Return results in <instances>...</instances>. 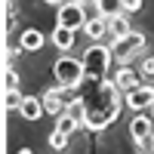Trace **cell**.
Here are the masks:
<instances>
[{
    "label": "cell",
    "mask_w": 154,
    "mask_h": 154,
    "mask_svg": "<svg viewBox=\"0 0 154 154\" xmlns=\"http://www.w3.org/2000/svg\"><path fill=\"white\" fill-rule=\"evenodd\" d=\"M77 126H80V123H77L71 114H62V117H56V130H59V133H65V136H71Z\"/></svg>",
    "instance_id": "2e32d148"
},
{
    "label": "cell",
    "mask_w": 154,
    "mask_h": 154,
    "mask_svg": "<svg viewBox=\"0 0 154 154\" xmlns=\"http://www.w3.org/2000/svg\"><path fill=\"white\" fill-rule=\"evenodd\" d=\"M114 86L120 89V93H133L136 86H142V74H139L136 68H130V65H120L117 68V74H114V80H111Z\"/></svg>",
    "instance_id": "ba28073f"
},
{
    "label": "cell",
    "mask_w": 154,
    "mask_h": 154,
    "mask_svg": "<svg viewBox=\"0 0 154 154\" xmlns=\"http://www.w3.org/2000/svg\"><path fill=\"white\" fill-rule=\"evenodd\" d=\"M74 99H80V93H74V86H62V83H59V86H53V89H46V93H43V108H46V114L62 117Z\"/></svg>",
    "instance_id": "5b68a950"
},
{
    "label": "cell",
    "mask_w": 154,
    "mask_h": 154,
    "mask_svg": "<svg viewBox=\"0 0 154 154\" xmlns=\"http://www.w3.org/2000/svg\"><path fill=\"white\" fill-rule=\"evenodd\" d=\"M59 25H62V28H68V31L83 28V25H86L83 6H80V3H74V0H65V3L59 6Z\"/></svg>",
    "instance_id": "8992f818"
},
{
    "label": "cell",
    "mask_w": 154,
    "mask_h": 154,
    "mask_svg": "<svg viewBox=\"0 0 154 154\" xmlns=\"http://www.w3.org/2000/svg\"><path fill=\"white\" fill-rule=\"evenodd\" d=\"M53 43L62 49V53H68V49L74 46V31H68V28H62V25H56V31H53Z\"/></svg>",
    "instance_id": "5bb4252c"
},
{
    "label": "cell",
    "mask_w": 154,
    "mask_h": 154,
    "mask_svg": "<svg viewBox=\"0 0 154 154\" xmlns=\"http://www.w3.org/2000/svg\"><path fill=\"white\" fill-rule=\"evenodd\" d=\"M83 34L89 37V40H102V37L108 34V19H102V16H93V19H86V25H83Z\"/></svg>",
    "instance_id": "8fae6325"
},
{
    "label": "cell",
    "mask_w": 154,
    "mask_h": 154,
    "mask_svg": "<svg viewBox=\"0 0 154 154\" xmlns=\"http://www.w3.org/2000/svg\"><path fill=\"white\" fill-rule=\"evenodd\" d=\"M22 102H25V96L19 93V89H3V108L16 111V108H22Z\"/></svg>",
    "instance_id": "9a60e30c"
},
{
    "label": "cell",
    "mask_w": 154,
    "mask_h": 154,
    "mask_svg": "<svg viewBox=\"0 0 154 154\" xmlns=\"http://www.w3.org/2000/svg\"><path fill=\"white\" fill-rule=\"evenodd\" d=\"M96 16H102V19L123 16V3L120 0H96Z\"/></svg>",
    "instance_id": "4fadbf2b"
},
{
    "label": "cell",
    "mask_w": 154,
    "mask_h": 154,
    "mask_svg": "<svg viewBox=\"0 0 154 154\" xmlns=\"http://www.w3.org/2000/svg\"><path fill=\"white\" fill-rule=\"evenodd\" d=\"M74 3H80V6H86V3H96V0H74Z\"/></svg>",
    "instance_id": "cb8c5ba5"
},
{
    "label": "cell",
    "mask_w": 154,
    "mask_h": 154,
    "mask_svg": "<svg viewBox=\"0 0 154 154\" xmlns=\"http://www.w3.org/2000/svg\"><path fill=\"white\" fill-rule=\"evenodd\" d=\"M126 108H133L136 114H142V111H148V108H154V86H148V83H142V86H136L133 93H126Z\"/></svg>",
    "instance_id": "52a82bcc"
},
{
    "label": "cell",
    "mask_w": 154,
    "mask_h": 154,
    "mask_svg": "<svg viewBox=\"0 0 154 154\" xmlns=\"http://www.w3.org/2000/svg\"><path fill=\"white\" fill-rule=\"evenodd\" d=\"M53 74H56V80L62 86H80L86 80V68H83V59H77V56H59L56 59V65H53Z\"/></svg>",
    "instance_id": "3957f363"
},
{
    "label": "cell",
    "mask_w": 154,
    "mask_h": 154,
    "mask_svg": "<svg viewBox=\"0 0 154 154\" xmlns=\"http://www.w3.org/2000/svg\"><path fill=\"white\" fill-rule=\"evenodd\" d=\"M80 102L86 108V123L89 130H105L114 120L120 117V108L126 102L120 99V89L114 86L111 80H83L80 86Z\"/></svg>",
    "instance_id": "6da1fadb"
},
{
    "label": "cell",
    "mask_w": 154,
    "mask_h": 154,
    "mask_svg": "<svg viewBox=\"0 0 154 154\" xmlns=\"http://www.w3.org/2000/svg\"><path fill=\"white\" fill-rule=\"evenodd\" d=\"M65 145H68V136H65V133H59V130H53V133H49V148L62 151Z\"/></svg>",
    "instance_id": "ac0fdd59"
},
{
    "label": "cell",
    "mask_w": 154,
    "mask_h": 154,
    "mask_svg": "<svg viewBox=\"0 0 154 154\" xmlns=\"http://www.w3.org/2000/svg\"><path fill=\"white\" fill-rule=\"evenodd\" d=\"M65 114H71L77 123H86V108H83V102H80V99H74L71 105H68V111H65Z\"/></svg>",
    "instance_id": "e0dca14e"
},
{
    "label": "cell",
    "mask_w": 154,
    "mask_h": 154,
    "mask_svg": "<svg viewBox=\"0 0 154 154\" xmlns=\"http://www.w3.org/2000/svg\"><path fill=\"white\" fill-rule=\"evenodd\" d=\"M151 111H154V108H151Z\"/></svg>",
    "instance_id": "d4e9b609"
},
{
    "label": "cell",
    "mask_w": 154,
    "mask_h": 154,
    "mask_svg": "<svg viewBox=\"0 0 154 154\" xmlns=\"http://www.w3.org/2000/svg\"><path fill=\"white\" fill-rule=\"evenodd\" d=\"M80 59H83V68H86V77H89V80H105V77H108V68H111L114 53H111V46L93 43V46H89Z\"/></svg>",
    "instance_id": "7a4b0ae2"
},
{
    "label": "cell",
    "mask_w": 154,
    "mask_h": 154,
    "mask_svg": "<svg viewBox=\"0 0 154 154\" xmlns=\"http://www.w3.org/2000/svg\"><path fill=\"white\" fill-rule=\"evenodd\" d=\"M142 74L145 77H154V56H145L142 59Z\"/></svg>",
    "instance_id": "ffe728a7"
},
{
    "label": "cell",
    "mask_w": 154,
    "mask_h": 154,
    "mask_svg": "<svg viewBox=\"0 0 154 154\" xmlns=\"http://www.w3.org/2000/svg\"><path fill=\"white\" fill-rule=\"evenodd\" d=\"M19 114H22L25 120H40L43 114H46V108H43V99H37V96H25V102H22Z\"/></svg>",
    "instance_id": "9c48e42d"
},
{
    "label": "cell",
    "mask_w": 154,
    "mask_h": 154,
    "mask_svg": "<svg viewBox=\"0 0 154 154\" xmlns=\"http://www.w3.org/2000/svg\"><path fill=\"white\" fill-rule=\"evenodd\" d=\"M142 49H145V34L142 31H133V34L120 37V40H111V53L120 65H130L136 56H142Z\"/></svg>",
    "instance_id": "277c9868"
},
{
    "label": "cell",
    "mask_w": 154,
    "mask_h": 154,
    "mask_svg": "<svg viewBox=\"0 0 154 154\" xmlns=\"http://www.w3.org/2000/svg\"><path fill=\"white\" fill-rule=\"evenodd\" d=\"M3 86H6V89H19V74L12 71L9 65H6V71H3Z\"/></svg>",
    "instance_id": "d6986e66"
},
{
    "label": "cell",
    "mask_w": 154,
    "mask_h": 154,
    "mask_svg": "<svg viewBox=\"0 0 154 154\" xmlns=\"http://www.w3.org/2000/svg\"><path fill=\"white\" fill-rule=\"evenodd\" d=\"M108 34L114 37V40H120V37L133 34V25H130V19H126V12H123V16H114V19H108Z\"/></svg>",
    "instance_id": "7c38bea8"
},
{
    "label": "cell",
    "mask_w": 154,
    "mask_h": 154,
    "mask_svg": "<svg viewBox=\"0 0 154 154\" xmlns=\"http://www.w3.org/2000/svg\"><path fill=\"white\" fill-rule=\"evenodd\" d=\"M19 49H25V53H37V49H43V31L25 28L22 37H19Z\"/></svg>",
    "instance_id": "30bf717a"
},
{
    "label": "cell",
    "mask_w": 154,
    "mask_h": 154,
    "mask_svg": "<svg viewBox=\"0 0 154 154\" xmlns=\"http://www.w3.org/2000/svg\"><path fill=\"white\" fill-rule=\"evenodd\" d=\"M43 3H53V6H62V3H65V0H43Z\"/></svg>",
    "instance_id": "7402d4cb"
},
{
    "label": "cell",
    "mask_w": 154,
    "mask_h": 154,
    "mask_svg": "<svg viewBox=\"0 0 154 154\" xmlns=\"http://www.w3.org/2000/svg\"><path fill=\"white\" fill-rule=\"evenodd\" d=\"M123 3V12H136V9H142V0H120Z\"/></svg>",
    "instance_id": "44dd1931"
},
{
    "label": "cell",
    "mask_w": 154,
    "mask_h": 154,
    "mask_svg": "<svg viewBox=\"0 0 154 154\" xmlns=\"http://www.w3.org/2000/svg\"><path fill=\"white\" fill-rule=\"evenodd\" d=\"M16 154H34V151H31V148H19Z\"/></svg>",
    "instance_id": "603a6c76"
}]
</instances>
